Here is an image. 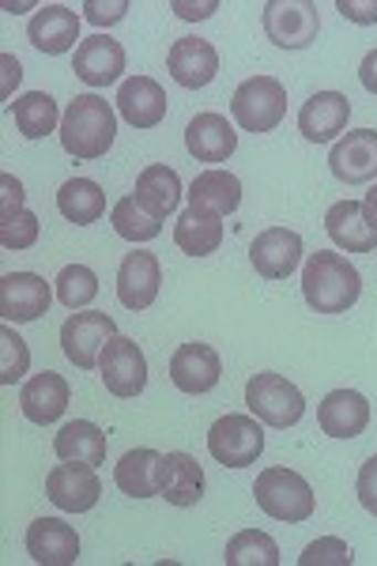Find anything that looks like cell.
<instances>
[{"mask_svg": "<svg viewBox=\"0 0 377 566\" xmlns=\"http://www.w3.org/2000/svg\"><path fill=\"white\" fill-rule=\"evenodd\" d=\"M136 205L144 208V212H151L155 219L170 216L174 208H178L181 200V178L174 175L170 167H163V163H155V167H144L140 178H136Z\"/></svg>", "mask_w": 377, "mask_h": 566, "instance_id": "cell-29", "label": "cell"}, {"mask_svg": "<svg viewBox=\"0 0 377 566\" xmlns=\"http://www.w3.org/2000/svg\"><path fill=\"white\" fill-rule=\"evenodd\" d=\"M328 167L347 186H363L377 178V129H355L339 136L328 151Z\"/></svg>", "mask_w": 377, "mask_h": 566, "instance_id": "cell-14", "label": "cell"}, {"mask_svg": "<svg viewBox=\"0 0 377 566\" xmlns=\"http://www.w3.org/2000/svg\"><path fill=\"white\" fill-rule=\"evenodd\" d=\"M69 397H72L69 381H64L61 374H53V370H42L20 389V408H23V416L31 419V423L45 427V423H57V419L64 416Z\"/></svg>", "mask_w": 377, "mask_h": 566, "instance_id": "cell-27", "label": "cell"}, {"mask_svg": "<svg viewBox=\"0 0 377 566\" xmlns=\"http://www.w3.org/2000/svg\"><path fill=\"white\" fill-rule=\"evenodd\" d=\"M325 231L339 250L347 253H374L377 250V227L366 216L363 200H336L325 212Z\"/></svg>", "mask_w": 377, "mask_h": 566, "instance_id": "cell-18", "label": "cell"}, {"mask_svg": "<svg viewBox=\"0 0 377 566\" xmlns=\"http://www.w3.org/2000/svg\"><path fill=\"white\" fill-rule=\"evenodd\" d=\"M363 295V276L344 253L317 250L302 269V298L314 314H347Z\"/></svg>", "mask_w": 377, "mask_h": 566, "instance_id": "cell-1", "label": "cell"}, {"mask_svg": "<svg viewBox=\"0 0 377 566\" xmlns=\"http://www.w3.org/2000/svg\"><path fill=\"white\" fill-rule=\"evenodd\" d=\"M27 555L42 566H72L80 559L76 528L61 522V517H39L27 528Z\"/></svg>", "mask_w": 377, "mask_h": 566, "instance_id": "cell-15", "label": "cell"}, {"mask_svg": "<svg viewBox=\"0 0 377 566\" xmlns=\"http://www.w3.org/2000/svg\"><path fill=\"white\" fill-rule=\"evenodd\" d=\"M336 12L344 15L347 23L370 27L377 23V0H336Z\"/></svg>", "mask_w": 377, "mask_h": 566, "instance_id": "cell-41", "label": "cell"}, {"mask_svg": "<svg viewBox=\"0 0 377 566\" xmlns=\"http://www.w3.org/2000/svg\"><path fill=\"white\" fill-rule=\"evenodd\" d=\"M358 80H363V87L377 95V50H370L363 57V65H358Z\"/></svg>", "mask_w": 377, "mask_h": 566, "instance_id": "cell-45", "label": "cell"}, {"mask_svg": "<svg viewBox=\"0 0 377 566\" xmlns=\"http://www.w3.org/2000/svg\"><path fill=\"white\" fill-rule=\"evenodd\" d=\"M27 39H31L34 50L61 57V53H69L80 42V15L64 4H45L27 23Z\"/></svg>", "mask_w": 377, "mask_h": 566, "instance_id": "cell-21", "label": "cell"}, {"mask_svg": "<svg viewBox=\"0 0 377 566\" xmlns=\"http://www.w3.org/2000/svg\"><path fill=\"white\" fill-rule=\"evenodd\" d=\"M84 12H87V20L95 23V27H109V23L125 20L128 0H114V4H103V0H87Z\"/></svg>", "mask_w": 377, "mask_h": 566, "instance_id": "cell-42", "label": "cell"}, {"mask_svg": "<svg viewBox=\"0 0 377 566\" xmlns=\"http://www.w3.org/2000/svg\"><path fill=\"white\" fill-rule=\"evenodd\" d=\"M45 495L64 514H87V510H95L98 495H103V483H98L95 464L64 461L45 476Z\"/></svg>", "mask_w": 377, "mask_h": 566, "instance_id": "cell-10", "label": "cell"}, {"mask_svg": "<svg viewBox=\"0 0 377 566\" xmlns=\"http://www.w3.org/2000/svg\"><path fill=\"white\" fill-rule=\"evenodd\" d=\"M174 242H178L181 253H189V258H208V253L219 250V242H223V223H219V216H200V212H181L178 223H174Z\"/></svg>", "mask_w": 377, "mask_h": 566, "instance_id": "cell-31", "label": "cell"}, {"mask_svg": "<svg viewBox=\"0 0 377 566\" xmlns=\"http://www.w3.org/2000/svg\"><path fill=\"white\" fill-rule=\"evenodd\" d=\"M163 287V269L155 261V253H128L117 269V298H122L125 310H147L159 298Z\"/></svg>", "mask_w": 377, "mask_h": 566, "instance_id": "cell-23", "label": "cell"}, {"mask_svg": "<svg viewBox=\"0 0 377 566\" xmlns=\"http://www.w3.org/2000/svg\"><path fill=\"white\" fill-rule=\"evenodd\" d=\"M347 117H352V98L339 91H317L299 109V133L314 144H328L347 129Z\"/></svg>", "mask_w": 377, "mask_h": 566, "instance_id": "cell-16", "label": "cell"}, {"mask_svg": "<svg viewBox=\"0 0 377 566\" xmlns=\"http://www.w3.org/2000/svg\"><path fill=\"white\" fill-rule=\"evenodd\" d=\"M242 205V181H238L231 170H219L211 167L205 175L192 178L189 186V208L200 216H231Z\"/></svg>", "mask_w": 377, "mask_h": 566, "instance_id": "cell-26", "label": "cell"}, {"mask_svg": "<svg viewBox=\"0 0 377 566\" xmlns=\"http://www.w3.org/2000/svg\"><path fill=\"white\" fill-rule=\"evenodd\" d=\"M53 291L50 283L34 272H4L0 276V317L15 325L39 322V317L50 314Z\"/></svg>", "mask_w": 377, "mask_h": 566, "instance_id": "cell-11", "label": "cell"}, {"mask_svg": "<svg viewBox=\"0 0 377 566\" xmlns=\"http://www.w3.org/2000/svg\"><path fill=\"white\" fill-rule=\"evenodd\" d=\"M358 502L377 517V453L358 469Z\"/></svg>", "mask_w": 377, "mask_h": 566, "instance_id": "cell-43", "label": "cell"}, {"mask_svg": "<svg viewBox=\"0 0 377 566\" xmlns=\"http://www.w3.org/2000/svg\"><path fill=\"white\" fill-rule=\"evenodd\" d=\"M57 212L76 227H87V223H98L106 212V193L98 181L91 178H69L57 193Z\"/></svg>", "mask_w": 377, "mask_h": 566, "instance_id": "cell-30", "label": "cell"}, {"mask_svg": "<svg viewBox=\"0 0 377 566\" xmlns=\"http://www.w3.org/2000/svg\"><path fill=\"white\" fill-rule=\"evenodd\" d=\"M53 450H57L61 461L103 464L106 461V431L91 423V419H72V423H64L57 438H53Z\"/></svg>", "mask_w": 377, "mask_h": 566, "instance_id": "cell-28", "label": "cell"}, {"mask_svg": "<svg viewBox=\"0 0 377 566\" xmlns=\"http://www.w3.org/2000/svg\"><path fill=\"white\" fill-rule=\"evenodd\" d=\"M363 208H366V216H370V223L377 227V186L366 193V200H363Z\"/></svg>", "mask_w": 377, "mask_h": 566, "instance_id": "cell-46", "label": "cell"}, {"mask_svg": "<svg viewBox=\"0 0 377 566\" xmlns=\"http://www.w3.org/2000/svg\"><path fill=\"white\" fill-rule=\"evenodd\" d=\"M12 114H15V125H20V133L27 140H42V136H50L61 122L57 103H53V95H45V91H31V95L15 98Z\"/></svg>", "mask_w": 377, "mask_h": 566, "instance_id": "cell-33", "label": "cell"}, {"mask_svg": "<svg viewBox=\"0 0 377 566\" xmlns=\"http://www.w3.org/2000/svg\"><path fill=\"white\" fill-rule=\"evenodd\" d=\"M109 223H114V231L122 234L125 242H151L163 234V223L151 212H144V208L136 205V197L117 200L114 212H109Z\"/></svg>", "mask_w": 377, "mask_h": 566, "instance_id": "cell-35", "label": "cell"}, {"mask_svg": "<svg viewBox=\"0 0 377 566\" xmlns=\"http://www.w3.org/2000/svg\"><path fill=\"white\" fill-rule=\"evenodd\" d=\"M223 378V363H219V352L211 344H181L178 352L170 355V381L189 397H200V392H211Z\"/></svg>", "mask_w": 377, "mask_h": 566, "instance_id": "cell-12", "label": "cell"}, {"mask_svg": "<svg viewBox=\"0 0 377 566\" xmlns=\"http://www.w3.org/2000/svg\"><path fill=\"white\" fill-rule=\"evenodd\" d=\"M98 378H103V386L114 392V397H122V400L140 397L147 386V359H144L140 344L117 333L114 340L106 344L103 359H98Z\"/></svg>", "mask_w": 377, "mask_h": 566, "instance_id": "cell-9", "label": "cell"}, {"mask_svg": "<svg viewBox=\"0 0 377 566\" xmlns=\"http://www.w3.org/2000/svg\"><path fill=\"white\" fill-rule=\"evenodd\" d=\"M167 91L155 84L151 76H128L117 91V109L133 129H155L167 117Z\"/></svg>", "mask_w": 377, "mask_h": 566, "instance_id": "cell-24", "label": "cell"}, {"mask_svg": "<svg viewBox=\"0 0 377 566\" xmlns=\"http://www.w3.org/2000/svg\"><path fill=\"white\" fill-rule=\"evenodd\" d=\"M0 189H4V193H0V223H8V219H15L23 212V186L12 175H4L0 178Z\"/></svg>", "mask_w": 377, "mask_h": 566, "instance_id": "cell-40", "label": "cell"}, {"mask_svg": "<svg viewBox=\"0 0 377 566\" xmlns=\"http://www.w3.org/2000/svg\"><path fill=\"white\" fill-rule=\"evenodd\" d=\"M167 69L178 87H208L219 72V53L216 45L205 39H178L167 53Z\"/></svg>", "mask_w": 377, "mask_h": 566, "instance_id": "cell-22", "label": "cell"}, {"mask_svg": "<svg viewBox=\"0 0 377 566\" xmlns=\"http://www.w3.org/2000/svg\"><path fill=\"white\" fill-rule=\"evenodd\" d=\"M264 450V427L256 416H223L208 431V453L223 469H245L261 458Z\"/></svg>", "mask_w": 377, "mask_h": 566, "instance_id": "cell-6", "label": "cell"}, {"mask_svg": "<svg viewBox=\"0 0 377 566\" xmlns=\"http://www.w3.org/2000/svg\"><path fill=\"white\" fill-rule=\"evenodd\" d=\"M98 295V276L87 264H64L57 272V298L69 310H84L95 303Z\"/></svg>", "mask_w": 377, "mask_h": 566, "instance_id": "cell-36", "label": "cell"}, {"mask_svg": "<svg viewBox=\"0 0 377 566\" xmlns=\"http://www.w3.org/2000/svg\"><path fill=\"white\" fill-rule=\"evenodd\" d=\"M72 72L84 80L87 87H109L114 80H122L125 72V50L122 42H114L109 34H95L76 45V61Z\"/></svg>", "mask_w": 377, "mask_h": 566, "instance_id": "cell-19", "label": "cell"}, {"mask_svg": "<svg viewBox=\"0 0 377 566\" xmlns=\"http://www.w3.org/2000/svg\"><path fill=\"white\" fill-rule=\"evenodd\" d=\"M39 216L34 212H23L15 216V219H8V223H0V245L4 250H31L34 242H39Z\"/></svg>", "mask_w": 377, "mask_h": 566, "instance_id": "cell-39", "label": "cell"}, {"mask_svg": "<svg viewBox=\"0 0 377 566\" xmlns=\"http://www.w3.org/2000/svg\"><path fill=\"white\" fill-rule=\"evenodd\" d=\"M245 408H250V416L261 419L264 427L287 431V427H294L306 416V397H302L299 386L283 378V374L264 370L245 381Z\"/></svg>", "mask_w": 377, "mask_h": 566, "instance_id": "cell-4", "label": "cell"}, {"mask_svg": "<svg viewBox=\"0 0 377 566\" xmlns=\"http://www.w3.org/2000/svg\"><path fill=\"white\" fill-rule=\"evenodd\" d=\"M253 495H256V506H261L264 514L275 517V522H287V525L310 522L314 510H317L314 488H310L299 472L283 469V464H272V469H264L261 476H256Z\"/></svg>", "mask_w": 377, "mask_h": 566, "instance_id": "cell-3", "label": "cell"}, {"mask_svg": "<svg viewBox=\"0 0 377 566\" xmlns=\"http://www.w3.org/2000/svg\"><path fill=\"white\" fill-rule=\"evenodd\" d=\"M117 114L106 98L98 95H76L61 117V148L72 159H103L114 144Z\"/></svg>", "mask_w": 377, "mask_h": 566, "instance_id": "cell-2", "label": "cell"}, {"mask_svg": "<svg viewBox=\"0 0 377 566\" xmlns=\"http://www.w3.org/2000/svg\"><path fill=\"white\" fill-rule=\"evenodd\" d=\"M170 8L181 15V20H208L211 12H219V0H205V4H186V0H174Z\"/></svg>", "mask_w": 377, "mask_h": 566, "instance_id": "cell-44", "label": "cell"}, {"mask_svg": "<svg viewBox=\"0 0 377 566\" xmlns=\"http://www.w3.org/2000/svg\"><path fill=\"white\" fill-rule=\"evenodd\" d=\"M155 483H159V495L167 499L170 506L186 510L205 499V469H200L197 458H189V453H163Z\"/></svg>", "mask_w": 377, "mask_h": 566, "instance_id": "cell-17", "label": "cell"}, {"mask_svg": "<svg viewBox=\"0 0 377 566\" xmlns=\"http://www.w3.org/2000/svg\"><path fill=\"white\" fill-rule=\"evenodd\" d=\"M321 31L314 0H269L264 4V34L280 50H306Z\"/></svg>", "mask_w": 377, "mask_h": 566, "instance_id": "cell-8", "label": "cell"}, {"mask_svg": "<svg viewBox=\"0 0 377 566\" xmlns=\"http://www.w3.org/2000/svg\"><path fill=\"white\" fill-rule=\"evenodd\" d=\"M250 261L256 276L264 280H287L302 264V234L287 231V227H269L250 245Z\"/></svg>", "mask_w": 377, "mask_h": 566, "instance_id": "cell-13", "label": "cell"}, {"mask_svg": "<svg viewBox=\"0 0 377 566\" xmlns=\"http://www.w3.org/2000/svg\"><path fill=\"white\" fill-rule=\"evenodd\" d=\"M227 566H280V544L261 528H245V533L231 536L223 555Z\"/></svg>", "mask_w": 377, "mask_h": 566, "instance_id": "cell-34", "label": "cell"}, {"mask_svg": "<svg viewBox=\"0 0 377 566\" xmlns=\"http://www.w3.org/2000/svg\"><path fill=\"white\" fill-rule=\"evenodd\" d=\"M186 148L197 163H227L238 148V133L223 114H197L186 129Z\"/></svg>", "mask_w": 377, "mask_h": 566, "instance_id": "cell-25", "label": "cell"}, {"mask_svg": "<svg viewBox=\"0 0 377 566\" xmlns=\"http://www.w3.org/2000/svg\"><path fill=\"white\" fill-rule=\"evenodd\" d=\"M159 458L155 450H128L114 469L117 488L125 491L128 499H151L159 495V483H155V472H159Z\"/></svg>", "mask_w": 377, "mask_h": 566, "instance_id": "cell-32", "label": "cell"}, {"mask_svg": "<svg viewBox=\"0 0 377 566\" xmlns=\"http://www.w3.org/2000/svg\"><path fill=\"white\" fill-rule=\"evenodd\" d=\"M0 355H4V359H0V381L15 386L27 374V367H31V352H27V340L12 325L0 328Z\"/></svg>", "mask_w": 377, "mask_h": 566, "instance_id": "cell-37", "label": "cell"}, {"mask_svg": "<svg viewBox=\"0 0 377 566\" xmlns=\"http://www.w3.org/2000/svg\"><path fill=\"white\" fill-rule=\"evenodd\" d=\"M299 563L302 566H352L355 555H352V547L344 541H336V536H321V541H314L299 555Z\"/></svg>", "mask_w": 377, "mask_h": 566, "instance_id": "cell-38", "label": "cell"}, {"mask_svg": "<svg viewBox=\"0 0 377 566\" xmlns=\"http://www.w3.org/2000/svg\"><path fill=\"white\" fill-rule=\"evenodd\" d=\"M231 114L245 133H272L287 114V87L275 76H253L234 91Z\"/></svg>", "mask_w": 377, "mask_h": 566, "instance_id": "cell-5", "label": "cell"}, {"mask_svg": "<svg viewBox=\"0 0 377 566\" xmlns=\"http://www.w3.org/2000/svg\"><path fill=\"white\" fill-rule=\"evenodd\" d=\"M317 423L328 438H358L370 427V400L355 389H333L317 405Z\"/></svg>", "mask_w": 377, "mask_h": 566, "instance_id": "cell-20", "label": "cell"}, {"mask_svg": "<svg viewBox=\"0 0 377 566\" xmlns=\"http://www.w3.org/2000/svg\"><path fill=\"white\" fill-rule=\"evenodd\" d=\"M114 336H117L114 317L103 314V310H84V314H72L61 325V348L69 355V363H76L80 370H95Z\"/></svg>", "mask_w": 377, "mask_h": 566, "instance_id": "cell-7", "label": "cell"}]
</instances>
